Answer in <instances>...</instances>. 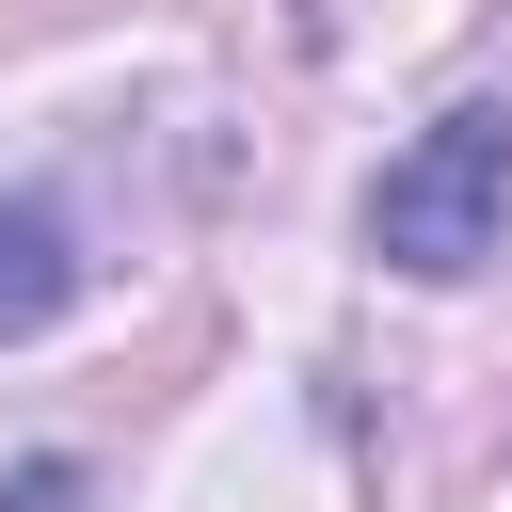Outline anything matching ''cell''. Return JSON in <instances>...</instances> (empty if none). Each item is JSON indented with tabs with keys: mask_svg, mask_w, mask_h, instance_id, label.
<instances>
[{
	"mask_svg": "<svg viewBox=\"0 0 512 512\" xmlns=\"http://www.w3.org/2000/svg\"><path fill=\"white\" fill-rule=\"evenodd\" d=\"M496 224H512V112H496V96L432 112V128L368 176V256L416 272V288H464V272L496 256Z\"/></svg>",
	"mask_w": 512,
	"mask_h": 512,
	"instance_id": "1",
	"label": "cell"
},
{
	"mask_svg": "<svg viewBox=\"0 0 512 512\" xmlns=\"http://www.w3.org/2000/svg\"><path fill=\"white\" fill-rule=\"evenodd\" d=\"M80 304V240H64V208H0V336H48Z\"/></svg>",
	"mask_w": 512,
	"mask_h": 512,
	"instance_id": "2",
	"label": "cell"
},
{
	"mask_svg": "<svg viewBox=\"0 0 512 512\" xmlns=\"http://www.w3.org/2000/svg\"><path fill=\"white\" fill-rule=\"evenodd\" d=\"M80 496H96V480H80V464H64V448H48V464H16V480H0V512H80Z\"/></svg>",
	"mask_w": 512,
	"mask_h": 512,
	"instance_id": "3",
	"label": "cell"
}]
</instances>
